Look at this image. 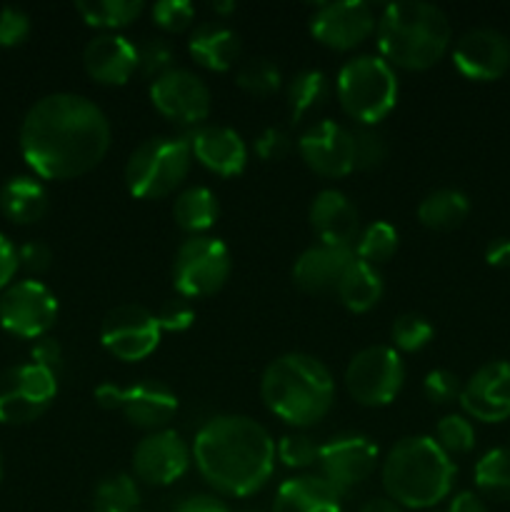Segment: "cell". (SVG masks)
<instances>
[{
    "label": "cell",
    "instance_id": "43",
    "mask_svg": "<svg viewBox=\"0 0 510 512\" xmlns=\"http://www.w3.org/2000/svg\"><path fill=\"white\" fill-rule=\"evenodd\" d=\"M138 70L153 80L173 70V48L163 40H148L138 45Z\"/></svg>",
    "mask_w": 510,
    "mask_h": 512
},
{
    "label": "cell",
    "instance_id": "35",
    "mask_svg": "<svg viewBox=\"0 0 510 512\" xmlns=\"http://www.w3.org/2000/svg\"><path fill=\"white\" fill-rule=\"evenodd\" d=\"M355 258L368 265L388 263L398 250V230L385 220H375L368 228L360 230L358 245H355Z\"/></svg>",
    "mask_w": 510,
    "mask_h": 512
},
{
    "label": "cell",
    "instance_id": "39",
    "mask_svg": "<svg viewBox=\"0 0 510 512\" xmlns=\"http://www.w3.org/2000/svg\"><path fill=\"white\" fill-rule=\"evenodd\" d=\"M150 15L165 33H183L195 23V8L188 0H160L150 8Z\"/></svg>",
    "mask_w": 510,
    "mask_h": 512
},
{
    "label": "cell",
    "instance_id": "32",
    "mask_svg": "<svg viewBox=\"0 0 510 512\" xmlns=\"http://www.w3.org/2000/svg\"><path fill=\"white\" fill-rule=\"evenodd\" d=\"M143 8L145 5L140 0H78L75 3V10H78L85 23L93 25V28L108 30V33L138 20Z\"/></svg>",
    "mask_w": 510,
    "mask_h": 512
},
{
    "label": "cell",
    "instance_id": "7",
    "mask_svg": "<svg viewBox=\"0 0 510 512\" xmlns=\"http://www.w3.org/2000/svg\"><path fill=\"white\" fill-rule=\"evenodd\" d=\"M340 108L363 125L388 118L398 103V75L380 55H355L338 73Z\"/></svg>",
    "mask_w": 510,
    "mask_h": 512
},
{
    "label": "cell",
    "instance_id": "50",
    "mask_svg": "<svg viewBox=\"0 0 510 512\" xmlns=\"http://www.w3.org/2000/svg\"><path fill=\"white\" fill-rule=\"evenodd\" d=\"M175 512H230V508L215 495H190L175 508Z\"/></svg>",
    "mask_w": 510,
    "mask_h": 512
},
{
    "label": "cell",
    "instance_id": "22",
    "mask_svg": "<svg viewBox=\"0 0 510 512\" xmlns=\"http://www.w3.org/2000/svg\"><path fill=\"white\" fill-rule=\"evenodd\" d=\"M310 228L320 238V243L345 245L353 248L360 235V215L353 200L340 190H320L308 208Z\"/></svg>",
    "mask_w": 510,
    "mask_h": 512
},
{
    "label": "cell",
    "instance_id": "18",
    "mask_svg": "<svg viewBox=\"0 0 510 512\" xmlns=\"http://www.w3.org/2000/svg\"><path fill=\"white\" fill-rule=\"evenodd\" d=\"M303 163L323 178H343L355 170L353 133L335 120H320L310 125L298 140Z\"/></svg>",
    "mask_w": 510,
    "mask_h": 512
},
{
    "label": "cell",
    "instance_id": "47",
    "mask_svg": "<svg viewBox=\"0 0 510 512\" xmlns=\"http://www.w3.org/2000/svg\"><path fill=\"white\" fill-rule=\"evenodd\" d=\"M30 358H33L35 365L58 375V368L63 365V348H60L58 340L43 335V338L35 340L33 348H30Z\"/></svg>",
    "mask_w": 510,
    "mask_h": 512
},
{
    "label": "cell",
    "instance_id": "17",
    "mask_svg": "<svg viewBox=\"0 0 510 512\" xmlns=\"http://www.w3.org/2000/svg\"><path fill=\"white\" fill-rule=\"evenodd\" d=\"M190 460H193V450L180 438V433L163 428L148 433L135 445L133 473L145 485L165 488L188 473Z\"/></svg>",
    "mask_w": 510,
    "mask_h": 512
},
{
    "label": "cell",
    "instance_id": "33",
    "mask_svg": "<svg viewBox=\"0 0 510 512\" xmlns=\"http://www.w3.org/2000/svg\"><path fill=\"white\" fill-rule=\"evenodd\" d=\"M140 490L133 475L115 473L98 483L93 493V512H135Z\"/></svg>",
    "mask_w": 510,
    "mask_h": 512
},
{
    "label": "cell",
    "instance_id": "38",
    "mask_svg": "<svg viewBox=\"0 0 510 512\" xmlns=\"http://www.w3.org/2000/svg\"><path fill=\"white\" fill-rule=\"evenodd\" d=\"M435 443L453 458L465 455L475 448V428L465 415H445L435 425Z\"/></svg>",
    "mask_w": 510,
    "mask_h": 512
},
{
    "label": "cell",
    "instance_id": "1",
    "mask_svg": "<svg viewBox=\"0 0 510 512\" xmlns=\"http://www.w3.org/2000/svg\"><path fill=\"white\" fill-rule=\"evenodd\" d=\"M110 120L93 100L78 93H50L30 105L20 123V153L48 180L90 173L110 148Z\"/></svg>",
    "mask_w": 510,
    "mask_h": 512
},
{
    "label": "cell",
    "instance_id": "44",
    "mask_svg": "<svg viewBox=\"0 0 510 512\" xmlns=\"http://www.w3.org/2000/svg\"><path fill=\"white\" fill-rule=\"evenodd\" d=\"M30 35V15L23 8L5 5L0 8V45L13 48Z\"/></svg>",
    "mask_w": 510,
    "mask_h": 512
},
{
    "label": "cell",
    "instance_id": "48",
    "mask_svg": "<svg viewBox=\"0 0 510 512\" xmlns=\"http://www.w3.org/2000/svg\"><path fill=\"white\" fill-rule=\"evenodd\" d=\"M18 263L25 270H30V273H43L53 263V250L45 243H40V240H30V243L18 248Z\"/></svg>",
    "mask_w": 510,
    "mask_h": 512
},
{
    "label": "cell",
    "instance_id": "45",
    "mask_svg": "<svg viewBox=\"0 0 510 512\" xmlns=\"http://www.w3.org/2000/svg\"><path fill=\"white\" fill-rule=\"evenodd\" d=\"M158 325L160 330H168V333H183L193 325L195 320V310L190 305V300L185 298H173V300H165L158 310Z\"/></svg>",
    "mask_w": 510,
    "mask_h": 512
},
{
    "label": "cell",
    "instance_id": "14",
    "mask_svg": "<svg viewBox=\"0 0 510 512\" xmlns=\"http://www.w3.org/2000/svg\"><path fill=\"white\" fill-rule=\"evenodd\" d=\"M320 478L328 480L340 495L358 490L378 468V445L365 435H338L320 445Z\"/></svg>",
    "mask_w": 510,
    "mask_h": 512
},
{
    "label": "cell",
    "instance_id": "56",
    "mask_svg": "<svg viewBox=\"0 0 510 512\" xmlns=\"http://www.w3.org/2000/svg\"><path fill=\"white\" fill-rule=\"evenodd\" d=\"M245 512H260V510H245Z\"/></svg>",
    "mask_w": 510,
    "mask_h": 512
},
{
    "label": "cell",
    "instance_id": "11",
    "mask_svg": "<svg viewBox=\"0 0 510 512\" xmlns=\"http://www.w3.org/2000/svg\"><path fill=\"white\" fill-rule=\"evenodd\" d=\"M95 403L105 410H118L130 425L155 433L163 430L178 413V395L163 383H135L120 388L115 383H103L95 388Z\"/></svg>",
    "mask_w": 510,
    "mask_h": 512
},
{
    "label": "cell",
    "instance_id": "16",
    "mask_svg": "<svg viewBox=\"0 0 510 512\" xmlns=\"http://www.w3.org/2000/svg\"><path fill=\"white\" fill-rule=\"evenodd\" d=\"M378 28L375 10L363 0H338L318 5L310 15V33L333 50H353L363 45Z\"/></svg>",
    "mask_w": 510,
    "mask_h": 512
},
{
    "label": "cell",
    "instance_id": "24",
    "mask_svg": "<svg viewBox=\"0 0 510 512\" xmlns=\"http://www.w3.org/2000/svg\"><path fill=\"white\" fill-rule=\"evenodd\" d=\"M355 260V250L345 245L318 243L300 253L293 265V283L305 293H328L338 288L340 278Z\"/></svg>",
    "mask_w": 510,
    "mask_h": 512
},
{
    "label": "cell",
    "instance_id": "8",
    "mask_svg": "<svg viewBox=\"0 0 510 512\" xmlns=\"http://www.w3.org/2000/svg\"><path fill=\"white\" fill-rule=\"evenodd\" d=\"M233 270L230 250L213 235H190L173 258V285L180 298H208L225 285Z\"/></svg>",
    "mask_w": 510,
    "mask_h": 512
},
{
    "label": "cell",
    "instance_id": "21",
    "mask_svg": "<svg viewBox=\"0 0 510 512\" xmlns=\"http://www.w3.org/2000/svg\"><path fill=\"white\" fill-rule=\"evenodd\" d=\"M190 153L203 168L210 173L233 178L245 170L248 163V145L235 133L233 128L225 125H200L188 135Z\"/></svg>",
    "mask_w": 510,
    "mask_h": 512
},
{
    "label": "cell",
    "instance_id": "6",
    "mask_svg": "<svg viewBox=\"0 0 510 512\" xmlns=\"http://www.w3.org/2000/svg\"><path fill=\"white\" fill-rule=\"evenodd\" d=\"M193 153L188 138L155 135L143 140L125 163V188L133 198L158 200L173 193L188 178Z\"/></svg>",
    "mask_w": 510,
    "mask_h": 512
},
{
    "label": "cell",
    "instance_id": "5",
    "mask_svg": "<svg viewBox=\"0 0 510 512\" xmlns=\"http://www.w3.org/2000/svg\"><path fill=\"white\" fill-rule=\"evenodd\" d=\"M455 475V463L430 435L398 440L380 470L385 493L403 510L435 508L450 495Z\"/></svg>",
    "mask_w": 510,
    "mask_h": 512
},
{
    "label": "cell",
    "instance_id": "46",
    "mask_svg": "<svg viewBox=\"0 0 510 512\" xmlns=\"http://www.w3.org/2000/svg\"><path fill=\"white\" fill-rule=\"evenodd\" d=\"M255 153L260 160H283L290 153V135L280 128H268L255 138Z\"/></svg>",
    "mask_w": 510,
    "mask_h": 512
},
{
    "label": "cell",
    "instance_id": "25",
    "mask_svg": "<svg viewBox=\"0 0 510 512\" xmlns=\"http://www.w3.org/2000/svg\"><path fill=\"white\" fill-rule=\"evenodd\" d=\"M273 512H343V495L320 475H295L275 493Z\"/></svg>",
    "mask_w": 510,
    "mask_h": 512
},
{
    "label": "cell",
    "instance_id": "13",
    "mask_svg": "<svg viewBox=\"0 0 510 512\" xmlns=\"http://www.w3.org/2000/svg\"><path fill=\"white\" fill-rule=\"evenodd\" d=\"M160 325L143 305L125 303L110 310L100 325V343L113 358L123 363L145 360L160 343Z\"/></svg>",
    "mask_w": 510,
    "mask_h": 512
},
{
    "label": "cell",
    "instance_id": "40",
    "mask_svg": "<svg viewBox=\"0 0 510 512\" xmlns=\"http://www.w3.org/2000/svg\"><path fill=\"white\" fill-rule=\"evenodd\" d=\"M355 140V168L363 170H373L378 165H383V160L388 158V143H385L383 135L378 130L368 128H358L353 133Z\"/></svg>",
    "mask_w": 510,
    "mask_h": 512
},
{
    "label": "cell",
    "instance_id": "4",
    "mask_svg": "<svg viewBox=\"0 0 510 512\" xmlns=\"http://www.w3.org/2000/svg\"><path fill=\"white\" fill-rule=\"evenodd\" d=\"M378 50L390 68L428 70L448 53L453 28L438 5L398 0L385 5L378 18Z\"/></svg>",
    "mask_w": 510,
    "mask_h": 512
},
{
    "label": "cell",
    "instance_id": "15",
    "mask_svg": "<svg viewBox=\"0 0 510 512\" xmlns=\"http://www.w3.org/2000/svg\"><path fill=\"white\" fill-rule=\"evenodd\" d=\"M150 103L173 123L198 125L210 115V90L193 70L173 68L150 83Z\"/></svg>",
    "mask_w": 510,
    "mask_h": 512
},
{
    "label": "cell",
    "instance_id": "37",
    "mask_svg": "<svg viewBox=\"0 0 510 512\" xmlns=\"http://www.w3.org/2000/svg\"><path fill=\"white\" fill-rule=\"evenodd\" d=\"M433 333L435 330L430 325V320L420 313L398 315L393 323V330H390L393 345L398 350H403V353H418V350H423L433 340Z\"/></svg>",
    "mask_w": 510,
    "mask_h": 512
},
{
    "label": "cell",
    "instance_id": "29",
    "mask_svg": "<svg viewBox=\"0 0 510 512\" xmlns=\"http://www.w3.org/2000/svg\"><path fill=\"white\" fill-rule=\"evenodd\" d=\"M470 213L468 195L455 188H438L418 205V220L430 230H455Z\"/></svg>",
    "mask_w": 510,
    "mask_h": 512
},
{
    "label": "cell",
    "instance_id": "57",
    "mask_svg": "<svg viewBox=\"0 0 510 512\" xmlns=\"http://www.w3.org/2000/svg\"><path fill=\"white\" fill-rule=\"evenodd\" d=\"M135 512H140V510H135Z\"/></svg>",
    "mask_w": 510,
    "mask_h": 512
},
{
    "label": "cell",
    "instance_id": "53",
    "mask_svg": "<svg viewBox=\"0 0 510 512\" xmlns=\"http://www.w3.org/2000/svg\"><path fill=\"white\" fill-rule=\"evenodd\" d=\"M360 512H405L398 503H393L390 498H373L360 508Z\"/></svg>",
    "mask_w": 510,
    "mask_h": 512
},
{
    "label": "cell",
    "instance_id": "2",
    "mask_svg": "<svg viewBox=\"0 0 510 512\" xmlns=\"http://www.w3.org/2000/svg\"><path fill=\"white\" fill-rule=\"evenodd\" d=\"M193 460L200 478L230 498H248L270 480L275 443L248 415H215L195 433Z\"/></svg>",
    "mask_w": 510,
    "mask_h": 512
},
{
    "label": "cell",
    "instance_id": "26",
    "mask_svg": "<svg viewBox=\"0 0 510 512\" xmlns=\"http://www.w3.org/2000/svg\"><path fill=\"white\" fill-rule=\"evenodd\" d=\"M188 53L203 68L225 73L233 68L240 58V38L233 28L225 23H203L190 33Z\"/></svg>",
    "mask_w": 510,
    "mask_h": 512
},
{
    "label": "cell",
    "instance_id": "12",
    "mask_svg": "<svg viewBox=\"0 0 510 512\" xmlns=\"http://www.w3.org/2000/svg\"><path fill=\"white\" fill-rule=\"evenodd\" d=\"M58 318V300L40 280L10 283L0 295V325L18 338L38 340Z\"/></svg>",
    "mask_w": 510,
    "mask_h": 512
},
{
    "label": "cell",
    "instance_id": "52",
    "mask_svg": "<svg viewBox=\"0 0 510 512\" xmlns=\"http://www.w3.org/2000/svg\"><path fill=\"white\" fill-rule=\"evenodd\" d=\"M485 260L495 268H505L510 265V238H495L485 250Z\"/></svg>",
    "mask_w": 510,
    "mask_h": 512
},
{
    "label": "cell",
    "instance_id": "54",
    "mask_svg": "<svg viewBox=\"0 0 510 512\" xmlns=\"http://www.w3.org/2000/svg\"><path fill=\"white\" fill-rule=\"evenodd\" d=\"M210 8H213L218 15H228L235 10V3H213Z\"/></svg>",
    "mask_w": 510,
    "mask_h": 512
},
{
    "label": "cell",
    "instance_id": "49",
    "mask_svg": "<svg viewBox=\"0 0 510 512\" xmlns=\"http://www.w3.org/2000/svg\"><path fill=\"white\" fill-rule=\"evenodd\" d=\"M18 248L0 233V290L8 288L13 283L15 273H18Z\"/></svg>",
    "mask_w": 510,
    "mask_h": 512
},
{
    "label": "cell",
    "instance_id": "30",
    "mask_svg": "<svg viewBox=\"0 0 510 512\" xmlns=\"http://www.w3.org/2000/svg\"><path fill=\"white\" fill-rule=\"evenodd\" d=\"M220 215L218 198L213 190L195 185V188L183 190L173 203V218L180 230L190 235H203L215 225Z\"/></svg>",
    "mask_w": 510,
    "mask_h": 512
},
{
    "label": "cell",
    "instance_id": "34",
    "mask_svg": "<svg viewBox=\"0 0 510 512\" xmlns=\"http://www.w3.org/2000/svg\"><path fill=\"white\" fill-rule=\"evenodd\" d=\"M328 98V78L320 70H300L288 83L290 118L300 120Z\"/></svg>",
    "mask_w": 510,
    "mask_h": 512
},
{
    "label": "cell",
    "instance_id": "55",
    "mask_svg": "<svg viewBox=\"0 0 510 512\" xmlns=\"http://www.w3.org/2000/svg\"><path fill=\"white\" fill-rule=\"evenodd\" d=\"M0 478H3V455H0Z\"/></svg>",
    "mask_w": 510,
    "mask_h": 512
},
{
    "label": "cell",
    "instance_id": "27",
    "mask_svg": "<svg viewBox=\"0 0 510 512\" xmlns=\"http://www.w3.org/2000/svg\"><path fill=\"white\" fill-rule=\"evenodd\" d=\"M0 210L13 223H35L48 210V190L30 175H15L0 188Z\"/></svg>",
    "mask_w": 510,
    "mask_h": 512
},
{
    "label": "cell",
    "instance_id": "36",
    "mask_svg": "<svg viewBox=\"0 0 510 512\" xmlns=\"http://www.w3.org/2000/svg\"><path fill=\"white\" fill-rule=\"evenodd\" d=\"M235 83L248 95L255 98H268L280 88V70L268 58H250L235 70Z\"/></svg>",
    "mask_w": 510,
    "mask_h": 512
},
{
    "label": "cell",
    "instance_id": "20",
    "mask_svg": "<svg viewBox=\"0 0 510 512\" xmlns=\"http://www.w3.org/2000/svg\"><path fill=\"white\" fill-rule=\"evenodd\" d=\"M460 405L480 423H503L510 418V363L493 360L470 375L460 393Z\"/></svg>",
    "mask_w": 510,
    "mask_h": 512
},
{
    "label": "cell",
    "instance_id": "51",
    "mask_svg": "<svg viewBox=\"0 0 510 512\" xmlns=\"http://www.w3.org/2000/svg\"><path fill=\"white\" fill-rule=\"evenodd\" d=\"M448 512H488V508H485L483 498H480L478 493L463 490V493H458L453 500H450Z\"/></svg>",
    "mask_w": 510,
    "mask_h": 512
},
{
    "label": "cell",
    "instance_id": "42",
    "mask_svg": "<svg viewBox=\"0 0 510 512\" xmlns=\"http://www.w3.org/2000/svg\"><path fill=\"white\" fill-rule=\"evenodd\" d=\"M423 393L425 398L433 405H448L453 400H460V393H463V385H460V378L450 370L438 368L430 370L423 380Z\"/></svg>",
    "mask_w": 510,
    "mask_h": 512
},
{
    "label": "cell",
    "instance_id": "19",
    "mask_svg": "<svg viewBox=\"0 0 510 512\" xmlns=\"http://www.w3.org/2000/svg\"><path fill=\"white\" fill-rule=\"evenodd\" d=\"M453 65L468 80L488 83L503 78L510 70V40L493 28L468 30L455 43Z\"/></svg>",
    "mask_w": 510,
    "mask_h": 512
},
{
    "label": "cell",
    "instance_id": "3",
    "mask_svg": "<svg viewBox=\"0 0 510 512\" xmlns=\"http://www.w3.org/2000/svg\"><path fill=\"white\" fill-rule=\"evenodd\" d=\"M265 408L295 428L325 420L335 403V380L323 360L308 353H285L260 378Z\"/></svg>",
    "mask_w": 510,
    "mask_h": 512
},
{
    "label": "cell",
    "instance_id": "23",
    "mask_svg": "<svg viewBox=\"0 0 510 512\" xmlns=\"http://www.w3.org/2000/svg\"><path fill=\"white\" fill-rule=\"evenodd\" d=\"M83 65L95 83L123 85L138 70V45L118 33L95 35L85 45Z\"/></svg>",
    "mask_w": 510,
    "mask_h": 512
},
{
    "label": "cell",
    "instance_id": "9",
    "mask_svg": "<svg viewBox=\"0 0 510 512\" xmlns=\"http://www.w3.org/2000/svg\"><path fill=\"white\" fill-rule=\"evenodd\" d=\"M405 383L403 358L390 345H368L350 358L345 368V388L355 403L365 408L390 405Z\"/></svg>",
    "mask_w": 510,
    "mask_h": 512
},
{
    "label": "cell",
    "instance_id": "31",
    "mask_svg": "<svg viewBox=\"0 0 510 512\" xmlns=\"http://www.w3.org/2000/svg\"><path fill=\"white\" fill-rule=\"evenodd\" d=\"M475 488L483 498L510 503V448L488 450L475 463Z\"/></svg>",
    "mask_w": 510,
    "mask_h": 512
},
{
    "label": "cell",
    "instance_id": "28",
    "mask_svg": "<svg viewBox=\"0 0 510 512\" xmlns=\"http://www.w3.org/2000/svg\"><path fill=\"white\" fill-rule=\"evenodd\" d=\"M335 293H338L340 303L350 313H368L383 298V278H380L375 265H368L355 258L343 273V278H340Z\"/></svg>",
    "mask_w": 510,
    "mask_h": 512
},
{
    "label": "cell",
    "instance_id": "10",
    "mask_svg": "<svg viewBox=\"0 0 510 512\" xmlns=\"http://www.w3.org/2000/svg\"><path fill=\"white\" fill-rule=\"evenodd\" d=\"M58 395V375L35 363L13 365L0 373V423L25 425L50 408Z\"/></svg>",
    "mask_w": 510,
    "mask_h": 512
},
{
    "label": "cell",
    "instance_id": "41",
    "mask_svg": "<svg viewBox=\"0 0 510 512\" xmlns=\"http://www.w3.org/2000/svg\"><path fill=\"white\" fill-rule=\"evenodd\" d=\"M318 455L320 445H315L313 438H308V435L303 433L285 435L278 443V458L283 460V465H288V468H310V465L318 463Z\"/></svg>",
    "mask_w": 510,
    "mask_h": 512
}]
</instances>
